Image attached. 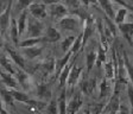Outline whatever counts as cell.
Wrapping results in <instances>:
<instances>
[{
  "mask_svg": "<svg viewBox=\"0 0 133 114\" xmlns=\"http://www.w3.org/2000/svg\"><path fill=\"white\" fill-rule=\"evenodd\" d=\"M58 28L66 32H78L81 29H83V23L76 14H66L61 20L57 22Z\"/></svg>",
  "mask_w": 133,
  "mask_h": 114,
  "instance_id": "1",
  "label": "cell"
},
{
  "mask_svg": "<svg viewBox=\"0 0 133 114\" xmlns=\"http://www.w3.org/2000/svg\"><path fill=\"white\" fill-rule=\"evenodd\" d=\"M43 32H44V24L42 23V20L33 18L32 16L28 17V24H26V30H25L26 38L41 37Z\"/></svg>",
  "mask_w": 133,
  "mask_h": 114,
  "instance_id": "2",
  "label": "cell"
},
{
  "mask_svg": "<svg viewBox=\"0 0 133 114\" xmlns=\"http://www.w3.org/2000/svg\"><path fill=\"white\" fill-rule=\"evenodd\" d=\"M120 89H113V93H112L109 100L107 101V103L103 107V111L101 114H116L118 109L120 107Z\"/></svg>",
  "mask_w": 133,
  "mask_h": 114,
  "instance_id": "3",
  "label": "cell"
},
{
  "mask_svg": "<svg viewBox=\"0 0 133 114\" xmlns=\"http://www.w3.org/2000/svg\"><path fill=\"white\" fill-rule=\"evenodd\" d=\"M66 14H69V11L63 3H56L48 5V16L55 22L61 20Z\"/></svg>",
  "mask_w": 133,
  "mask_h": 114,
  "instance_id": "4",
  "label": "cell"
},
{
  "mask_svg": "<svg viewBox=\"0 0 133 114\" xmlns=\"http://www.w3.org/2000/svg\"><path fill=\"white\" fill-rule=\"evenodd\" d=\"M55 63H56V59L54 57H48L43 62L37 64L36 68L32 69V71L38 70L43 77H49V76L54 75V72H55Z\"/></svg>",
  "mask_w": 133,
  "mask_h": 114,
  "instance_id": "5",
  "label": "cell"
},
{
  "mask_svg": "<svg viewBox=\"0 0 133 114\" xmlns=\"http://www.w3.org/2000/svg\"><path fill=\"white\" fill-rule=\"evenodd\" d=\"M35 95H36V99L42 101H46L51 100L52 97V89H51V86L50 83L45 82V81H42L35 88Z\"/></svg>",
  "mask_w": 133,
  "mask_h": 114,
  "instance_id": "6",
  "label": "cell"
},
{
  "mask_svg": "<svg viewBox=\"0 0 133 114\" xmlns=\"http://www.w3.org/2000/svg\"><path fill=\"white\" fill-rule=\"evenodd\" d=\"M14 76H16V78H17V81H18L19 86L22 87L24 90H29V89L32 88V86H33L32 76H31V74L29 71L18 68V69L16 70Z\"/></svg>",
  "mask_w": 133,
  "mask_h": 114,
  "instance_id": "7",
  "label": "cell"
},
{
  "mask_svg": "<svg viewBox=\"0 0 133 114\" xmlns=\"http://www.w3.org/2000/svg\"><path fill=\"white\" fill-rule=\"evenodd\" d=\"M95 28H96V24H95V22H94V18H93L91 14H89L88 17H87L86 22H84V24H83V30H82V36H83L82 45H83V48H86L87 42H88L89 38L94 35Z\"/></svg>",
  "mask_w": 133,
  "mask_h": 114,
  "instance_id": "8",
  "label": "cell"
},
{
  "mask_svg": "<svg viewBox=\"0 0 133 114\" xmlns=\"http://www.w3.org/2000/svg\"><path fill=\"white\" fill-rule=\"evenodd\" d=\"M12 6H13V0H10L7 3V5H6L4 12L0 13V32L3 35L7 31V29L10 28V24H11Z\"/></svg>",
  "mask_w": 133,
  "mask_h": 114,
  "instance_id": "9",
  "label": "cell"
},
{
  "mask_svg": "<svg viewBox=\"0 0 133 114\" xmlns=\"http://www.w3.org/2000/svg\"><path fill=\"white\" fill-rule=\"evenodd\" d=\"M30 14L33 18L39 20H43L48 17V6L43 3H32L30 6L28 7Z\"/></svg>",
  "mask_w": 133,
  "mask_h": 114,
  "instance_id": "10",
  "label": "cell"
},
{
  "mask_svg": "<svg viewBox=\"0 0 133 114\" xmlns=\"http://www.w3.org/2000/svg\"><path fill=\"white\" fill-rule=\"evenodd\" d=\"M118 31L127 41L128 44L131 46H133V19L130 20V22L125 20L121 24H118Z\"/></svg>",
  "mask_w": 133,
  "mask_h": 114,
  "instance_id": "11",
  "label": "cell"
},
{
  "mask_svg": "<svg viewBox=\"0 0 133 114\" xmlns=\"http://www.w3.org/2000/svg\"><path fill=\"white\" fill-rule=\"evenodd\" d=\"M5 50H6V53L10 56V58L13 61V63L16 64L17 67L23 69V70L29 71V68H28V65H26V61H25V57L22 55V53L17 52L14 49H12V48H10V46H6Z\"/></svg>",
  "mask_w": 133,
  "mask_h": 114,
  "instance_id": "12",
  "label": "cell"
},
{
  "mask_svg": "<svg viewBox=\"0 0 133 114\" xmlns=\"http://www.w3.org/2000/svg\"><path fill=\"white\" fill-rule=\"evenodd\" d=\"M0 80H1L4 86L7 87V88L17 89L19 87V83H18L16 76L7 71H5V70H0Z\"/></svg>",
  "mask_w": 133,
  "mask_h": 114,
  "instance_id": "13",
  "label": "cell"
},
{
  "mask_svg": "<svg viewBox=\"0 0 133 114\" xmlns=\"http://www.w3.org/2000/svg\"><path fill=\"white\" fill-rule=\"evenodd\" d=\"M83 71V68L82 67H76V65H72L71 69L69 71V76H68V80H66V86L72 88L77 84L78 80L81 77V74Z\"/></svg>",
  "mask_w": 133,
  "mask_h": 114,
  "instance_id": "14",
  "label": "cell"
},
{
  "mask_svg": "<svg viewBox=\"0 0 133 114\" xmlns=\"http://www.w3.org/2000/svg\"><path fill=\"white\" fill-rule=\"evenodd\" d=\"M72 55L74 53L71 52V51H68L66 53H64L63 57H61V58H57L56 59V63H55V72H54V77L55 78H58V76H59V74H61V71L63 70V68L66 65V63L71 59Z\"/></svg>",
  "mask_w": 133,
  "mask_h": 114,
  "instance_id": "15",
  "label": "cell"
},
{
  "mask_svg": "<svg viewBox=\"0 0 133 114\" xmlns=\"http://www.w3.org/2000/svg\"><path fill=\"white\" fill-rule=\"evenodd\" d=\"M96 77H89V78H84L81 83V92L84 95H93L95 88H96Z\"/></svg>",
  "mask_w": 133,
  "mask_h": 114,
  "instance_id": "16",
  "label": "cell"
},
{
  "mask_svg": "<svg viewBox=\"0 0 133 114\" xmlns=\"http://www.w3.org/2000/svg\"><path fill=\"white\" fill-rule=\"evenodd\" d=\"M22 55L24 56L26 59H29V61H32V59L37 58V57H39V56L42 55V52H43V50H44V48L42 46H30V48H22Z\"/></svg>",
  "mask_w": 133,
  "mask_h": 114,
  "instance_id": "17",
  "label": "cell"
},
{
  "mask_svg": "<svg viewBox=\"0 0 133 114\" xmlns=\"http://www.w3.org/2000/svg\"><path fill=\"white\" fill-rule=\"evenodd\" d=\"M75 59H76V55H72L71 59H70V61L66 63V65L63 68V70H62L61 74H59V76H58L59 86H61L62 88H65L66 80H68V76H69V71H70V69H71V67L75 64Z\"/></svg>",
  "mask_w": 133,
  "mask_h": 114,
  "instance_id": "18",
  "label": "cell"
},
{
  "mask_svg": "<svg viewBox=\"0 0 133 114\" xmlns=\"http://www.w3.org/2000/svg\"><path fill=\"white\" fill-rule=\"evenodd\" d=\"M39 43H48V39L45 36L41 37H31V38H25L24 41H20L18 43L17 48H30V46H36Z\"/></svg>",
  "mask_w": 133,
  "mask_h": 114,
  "instance_id": "19",
  "label": "cell"
},
{
  "mask_svg": "<svg viewBox=\"0 0 133 114\" xmlns=\"http://www.w3.org/2000/svg\"><path fill=\"white\" fill-rule=\"evenodd\" d=\"M106 103L103 101L101 102H91L83 108V114H101L103 111Z\"/></svg>",
  "mask_w": 133,
  "mask_h": 114,
  "instance_id": "20",
  "label": "cell"
},
{
  "mask_svg": "<svg viewBox=\"0 0 133 114\" xmlns=\"http://www.w3.org/2000/svg\"><path fill=\"white\" fill-rule=\"evenodd\" d=\"M97 4H99L100 7L103 10L106 16L114 22L115 13H114V6H113V4L111 3V0H97Z\"/></svg>",
  "mask_w": 133,
  "mask_h": 114,
  "instance_id": "21",
  "label": "cell"
},
{
  "mask_svg": "<svg viewBox=\"0 0 133 114\" xmlns=\"http://www.w3.org/2000/svg\"><path fill=\"white\" fill-rule=\"evenodd\" d=\"M109 82H112V81L107 80L106 77H103L102 81H101V83H100V86H99L100 87V95H99L100 100H103V99H106L108 95H112V93H113L111 90V83H109Z\"/></svg>",
  "mask_w": 133,
  "mask_h": 114,
  "instance_id": "22",
  "label": "cell"
},
{
  "mask_svg": "<svg viewBox=\"0 0 133 114\" xmlns=\"http://www.w3.org/2000/svg\"><path fill=\"white\" fill-rule=\"evenodd\" d=\"M45 37L48 39V43H56L58 41H61L62 35L54 26H48L46 30H45Z\"/></svg>",
  "mask_w": 133,
  "mask_h": 114,
  "instance_id": "23",
  "label": "cell"
},
{
  "mask_svg": "<svg viewBox=\"0 0 133 114\" xmlns=\"http://www.w3.org/2000/svg\"><path fill=\"white\" fill-rule=\"evenodd\" d=\"M10 37H11V41L13 42V44L16 46H18V43H19V31H18V23L17 19H14L13 17L11 18V24H10Z\"/></svg>",
  "mask_w": 133,
  "mask_h": 114,
  "instance_id": "24",
  "label": "cell"
},
{
  "mask_svg": "<svg viewBox=\"0 0 133 114\" xmlns=\"http://www.w3.org/2000/svg\"><path fill=\"white\" fill-rule=\"evenodd\" d=\"M0 67L3 68V70L10 72L12 75L16 74V69H14L13 64L11 63V58H8L5 53H0Z\"/></svg>",
  "mask_w": 133,
  "mask_h": 114,
  "instance_id": "25",
  "label": "cell"
},
{
  "mask_svg": "<svg viewBox=\"0 0 133 114\" xmlns=\"http://www.w3.org/2000/svg\"><path fill=\"white\" fill-rule=\"evenodd\" d=\"M28 17H29V10H24L20 12L19 17H18V31H19V36H22L26 30V24H28Z\"/></svg>",
  "mask_w": 133,
  "mask_h": 114,
  "instance_id": "26",
  "label": "cell"
},
{
  "mask_svg": "<svg viewBox=\"0 0 133 114\" xmlns=\"http://www.w3.org/2000/svg\"><path fill=\"white\" fill-rule=\"evenodd\" d=\"M25 105L28 106L30 109H32V111L41 112V111H44V108L46 107L48 102L46 101H42V100H38V99H32V97H31Z\"/></svg>",
  "mask_w": 133,
  "mask_h": 114,
  "instance_id": "27",
  "label": "cell"
},
{
  "mask_svg": "<svg viewBox=\"0 0 133 114\" xmlns=\"http://www.w3.org/2000/svg\"><path fill=\"white\" fill-rule=\"evenodd\" d=\"M0 97L3 99L4 102H5L6 105L12 106V107L14 106V99H13V95H12L11 89L10 88L7 89V88L1 87V88H0Z\"/></svg>",
  "mask_w": 133,
  "mask_h": 114,
  "instance_id": "28",
  "label": "cell"
},
{
  "mask_svg": "<svg viewBox=\"0 0 133 114\" xmlns=\"http://www.w3.org/2000/svg\"><path fill=\"white\" fill-rule=\"evenodd\" d=\"M58 102V114H66V90L63 88L59 97L57 99Z\"/></svg>",
  "mask_w": 133,
  "mask_h": 114,
  "instance_id": "29",
  "label": "cell"
},
{
  "mask_svg": "<svg viewBox=\"0 0 133 114\" xmlns=\"http://www.w3.org/2000/svg\"><path fill=\"white\" fill-rule=\"evenodd\" d=\"M95 62H96V51L90 50L87 52L86 55V64H87V74L89 75V72L91 71V69L94 68Z\"/></svg>",
  "mask_w": 133,
  "mask_h": 114,
  "instance_id": "30",
  "label": "cell"
},
{
  "mask_svg": "<svg viewBox=\"0 0 133 114\" xmlns=\"http://www.w3.org/2000/svg\"><path fill=\"white\" fill-rule=\"evenodd\" d=\"M10 89H11V93H12V95H13L14 101H19V102H22V103H26L31 99L30 95L26 94L25 92H20L18 89H12V88H10Z\"/></svg>",
  "mask_w": 133,
  "mask_h": 114,
  "instance_id": "31",
  "label": "cell"
},
{
  "mask_svg": "<svg viewBox=\"0 0 133 114\" xmlns=\"http://www.w3.org/2000/svg\"><path fill=\"white\" fill-rule=\"evenodd\" d=\"M106 61H107V51L101 45H99V48L96 50V62H95V65L97 68H100L103 63H106Z\"/></svg>",
  "mask_w": 133,
  "mask_h": 114,
  "instance_id": "32",
  "label": "cell"
},
{
  "mask_svg": "<svg viewBox=\"0 0 133 114\" xmlns=\"http://www.w3.org/2000/svg\"><path fill=\"white\" fill-rule=\"evenodd\" d=\"M63 4L65 5L66 9H68L69 13H71V14H74L82 6V4L80 3V0H63Z\"/></svg>",
  "mask_w": 133,
  "mask_h": 114,
  "instance_id": "33",
  "label": "cell"
},
{
  "mask_svg": "<svg viewBox=\"0 0 133 114\" xmlns=\"http://www.w3.org/2000/svg\"><path fill=\"white\" fill-rule=\"evenodd\" d=\"M82 38H83V36H82V31L80 32V35H78L76 38H75V41H74V43H72V46H71V49H70V51H71L74 55H77L80 51H82L83 50V45H82Z\"/></svg>",
  "mask_w": 133,
  "mask_h": 114,
  "instance_id": "34",
  "label": "cell"
},
{
  "mask_svg": "<svg viewBox=\"0 0 133 114\" xmlns=\"http://www.w3.org/2000/svg\"><path fill=\"white\" fill-rule=\"evenodd\" d=\"M127 16H128V9H126V7H121V9L118 10V12L115 13L114 23H115L116 25H118V24H121V23H124L125 20L127 19Z\"/></svg>",
  "mask_w": 133,
  "mask_h": 114,
  "instance_id": "35",
  "label": "cell"
},
{
  "mask_svg": "<svg viewBox=\"0 0 133 114\" xmlns=\"http://www.w3.org/2000/svg\"><path fill=\"white\" fill-rule=\"evenodd\" d=\"M122 58H124V63H125V67H126V70H127L128 80H130L131 84L133 86V64L131 63V61L128 59V56H127V53L126 52H124Z\"/></svg>",
  "mask_w": 133,
  "mask_h": 114,
  "instance_id": "36",
  "label": "cell"
},
{
  "mask_svg": "<svg viewBox=\"0 0 133 114\" xmlns=\"http://www.w3.org/2000/svg\"><path fill=\"white\" fill-rule=\"evenodd\" d=\"M75 38H76L75 36H68V37H65V38L62 41L61 48H62L63 53H66L68 51H70V49H71V46H72V43H74Z\"/></svg>",
  "mask_w": 133,
  "mask_h": 114,
  "instance_id": "37",
  "label": "cell"
},
{
  "mask_svg": "<svg viewBox=\"0 0 133 114\" xmlns=\"http://www.w3.org/2000/svg\"><path fill=\"white\" fill-rule=\"evenodd\" d=\"M45 114H58V102L56 99H51L49 103L46 105V107L44 108Z\"/></svg>",
  "mask_w": 133,
  "mask_h": 114,
  "instance_id": "38",
  "label": "cell"
},
{
  "mask_svg": "<svg viewBox=\"0 0 133 114\" xmlns=\"http://www.w3.org/2000/svg\"><path fill=\"white\" fill-rule=\"evenodd\" d=\"M32 3H35V0H17V4H16V10L18 11H24L31 5Z\"/></svg>",
  "mask_w": 133,
  "mask_h": 114,
  "instance_id": "39",
  "label": "cell"
},
{
  "mask_svg": "<svg viewBox=\"0 0 133 114\" xmlns=\"http://www.w3.org/2000/svg\"><path fill=\"white\" fill-rule=\"evenodd\" d=\"M106 23H107V29H109V31H111V33L113 35V36H116V33H118V26L114 25V22L112 19H109V18L106 16Z\"/></svg>",
  "mask_w": 133,
  "mask_h": 114,
  "instance_id": "40",
  "label": "cell"
},
{
  "mask_svg": "<svg viewBox=\"0 0 133 114\" xmlns=\"http://www.w3.org/2000/svg\"><path fill=\"white\" fill-rule=\"evenodd\" d=\"M127 96H128V101H130L131 111L133 113V86L131 83L127 84Z\"/></svg>",
  "mask_w": 133,
  "mask_h": 114,
  "instance_id": "41",
  "label": "cell"
},
{
  "mask_svg": "<svg viewBox=\"0 0 133 114\" xmlns=\"http://www.w3.org/2000/svg\"><path fill=\"white\" fill-rule=\"evenodd\" d=\"M116 114H132V111H131V107H128L127 105L120 103V107L116 112Z\"/></svg>",
  "mask_w": 133,
  "mask_h": 114,
  "instance_id": "42",
  "label": "cell"
},
{
  "mask_svg": "<svg viewBox=\"0 0 133 114\" xmlns=\"http://www.w3.org/2000/svg\"><path fill=\"white\" fill-rule=\"evenodd\" d=\"M80 3L82 4L83 6H87V7H88L89 5H99V4H97V0H80Z\"/></svg>",
  "mask_w": 133,
  "mask_h": 114,
  "instance_id": "43",
  "label": "cell"
},
{
  "mask_svg": "<svg viewBox=\"0 0 133 114\" xmlns=\"http://www.w3.org/2000/svg\"><path fill=\"white\" fill-rule=\"evenodd\" d=\"M112 1H114L115 4H119V5H121L122 7H126V9H128V10H133L130 5H127V4L125 3L124 0H112Z\"/></svg>",
  "mask_w": 133,
  "mask_h": 114,
  "instance_id": "44",
  "label": "cell"
},
{
  "mask_svg": "<svg viewBox=\"0 0 133 114\" xmlns=\"http://www.w3.org/2000/svg\"><path fill=\"white\" fill-rule=\"evenodd\" d=\"M63 0H42V3L45 5H51V4H56V3H62Z\"/></svg>",
  "mask_w": 133,
  "mask_h": 114,
  "instance_id": "45",
  "label": "cell"
},
{
  "mask_svg": "<svg viewBox=\"0 0 133 114\" xmlns=\"http://www.w3.org/2000/svg\"><path fill=\"white\" fill-rule=\"evenodd\" d=\"M4 45H5V42H4V38H3V33L0 32V49L4 48Z\"/></svg>",
  "mask_w": 133,
  "mask_h": 114,
  "instance_id": "46",
  "label": "cell"
},
{
  "mask_svg": "<svg viewBox=\"0 0 133 114\" xmlns=\"http://www.w3.org/2000/svg\"><path fill=\"white\" fill-rule=\"evenodd\" d=\"M77 114H83V112H78V113Z\"/></svg>",
  "mask_w": 133,
  "mask_h": 114,
  "instance_id": "47",
  "label": "cell"
},
{
  "mask_svg": "<svg viewBox=\"0 0 133 114\" xmlns=\"http://www.w3.org/2000/svg\"><path fill=\"white\" fill-rule=\"evenodd\" d=\"M13 114H16V113H13Z\"/></svg>",
  "mask_w": 133,
  "mask_h": 114,
  "instance_id": "48",
  "label": "cell"
},
{
  "mask_svg": "<svg viewBox=\"0 0 133 114\" xmlns=\"http://www.w3.org/2000/svg\"><path fill=\"white\" fill-rule=\"evenodd\" d=\"M132 114H133V113H132Z\"/></svg>",
  "mask_w": 133,
  "mask_h": 114,
  "instance_id": "49",
  "label": "cell"
}]
</instances>
